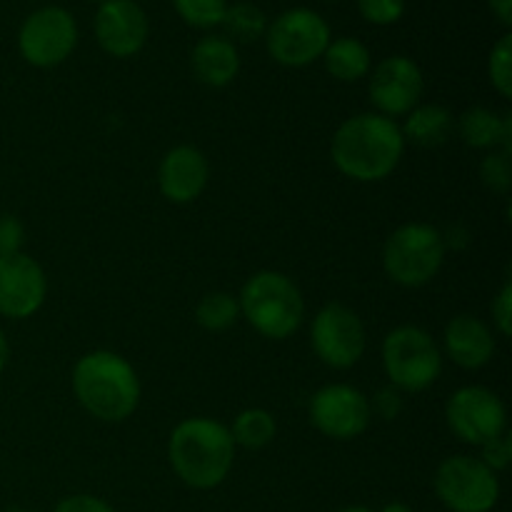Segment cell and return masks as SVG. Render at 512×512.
Wrapping results in <instances>:
<instances>
[{
  "label": "cell",
  "mask_w": 512,
  "mask_h": 512,
  "mask_svg": "<svg viewBox=\"0 0 512 512\" xmlns=\"http://www.w3.org/2000/svg\"><path fill=\"white\" fill-rule=\"evenodd\" d=\"M405 153V138L393 118L358 113L343 120L330 143L333 165L355 183H380L390 178Z\"/></svg>",
  "instance_id": "obj_1"
},
{
  "label": "cell",
  "mask_w": 512,
  "mask_h": 512,
  "mask_svg": "<svg viewBox=\"0 0 512 512\" xmlns=\"http://www.w3.org/2000/svg\"><path fill=\"white\" fill-rule=\"evenodd\" d=\"M73 393L80 408L103 423H123L138 410L140 378L113 350L85 353L73 368Z\"/></svg>",
  "instance_id": "obj_2"
},
{
  "label": "cell",
  "mask_w": 512,
  "mask_h": 512,
  "mask_svg": "<svg viewBox=\"0 0 512 512\" xmlns=\"http://www.w3.org/2000/svg\"><path fill=\"white\" fill-rule=\"evenodd\" d=\"M168 460L175 475L193 490H213L225 483L235 463L230 428L213 418H188L168 440Z\"/></svg>",
  "instance_id": "obj_3"
},
{
  "label": "cell",
  "mask_w": 512,
  "mask_h": 512,
  "mask_svg": "<svg viewBox=\"0 0 512 512\" xmlns=\"http://www.w3.org/2000/svg\"><path fill=\"white\" fill-rule=\"evenodd\" d=\"M240 315L268 340H288L303 325L305 300L293 278L278 270H260L245 280L238 295Z\"/></svg>",
  "instance_id": "obj_4"
},
{
  "label": "cell",
  "mask_w": 512,
  "mask_h": 512,
  "mask_svg": "<svg viewBox=\"0 0 512 512\" xmlns=\"http://www.w3.org/2000/svg\"><path fill=\"white\" fill-rule=\"evenodd\" d=\"M445 240L430 223H405L383 245V270L395 285L423 288L445 263Z\"/></svg>",
  "instance_id": "obj_5"
},
{
  "label": "cell",
  "mask_w": 512,
  "mask_h": 512,
  "mask_svg": "<svg viewBox=\"0 0 512 512\" xmlns=\"http://www.w3.org/2000/svg\"><path fill=\"white\" fill-rule=\"evenodd\" d=\"M383 370L400 393H423L443 373V353L420 325H398L383 340Z\"/></svg>",
  "instance_id": "obj_6"
},
{
  "label": "cell",
  "mask_w": 512,
  "mask_h": 512,
  "mask_svg": "<svg viewBox=\"0 0 512 512\" xmlns=\"http://www.w3.org/2000/svg\"><path fill=\"white\" fill-rule=\"evenodd\" d=\"M433 490L450 512H490L500 500L498 473L473 455H450L433 475Z\"/></svg>",
  "instance_id": "obj_7"
},
{
  "label": "cell",
  "mask_w": 512,
  "mask_h": 512,
  "mask_svg": "<svg viewBox=\"0 0 512 512\" xmlns=\"http://www.w3.org/2000/svg\"><path fill=\"white\" fill-rule=\"evenodd\" d=\"M328 20L310 8H290L265 30V48L275 63L285 68H305L323 58L330 45Z\"/></svg>",
  "instance_id": "obj_8"
},
{
  "label": "cell",
  "mask_w": 512,
  "mask_h": 512,
  "mask_svg": "<svg viewBox=\"0 0 512 512\" xmlns=\"http://www.w3.org/2000/svg\"><path fill=\"white\" fill-rule=\"evenodd\" d=\"M78 45V23L60 5H43L23 20L18 30V50L33 68H55L73 55Z\"/></svg>",
  "instance_id": "obj_9"
},
{
  "label": "cell",
  "mask_w": 512,
  "mask_h": 512,
  "mask_svg": "<svg viewBox=\"0 0 512 512\" xmlns=\"http://www.w3.org/2000/svg\"><path fill=\"white\" fill-rule=\"evenodd\" d=\"M445 423L455 438L480 448L508 433V410L500 395L485 385H465L445 403Z\"/></svg>",
  "instance_id": "obj_10"
},
{
  "label": "cell",
  "mask_w": 512,
  "mask_h": 512,
  "mask_svg": "<svg viewBox=\"0 0 512 512\" xmlns=\"http://www.w3.org/2000/svg\"><path fill=\"white\" fill-rule=\"evenodd\" d=\"M310 345L323 365L348 370L365 355V325L353 308L328 303L318 310L310 325Z\"/></svg>",
  "instance_id": "obj_11"
},
{
  "label": "cell",
  "mask_w": 512,
  "mask_h": 512,
  "mask_svg": "<svg viewBox=\"0 0 512 512\" xmlns=\"http://www.w3.org/2000/svg\"><path fill=\"white\" fill-rule=\"evenodd\" d=\"M308 415L318 433L330 440H340V443L360 438L373 420L370 400L348 383H333L320 388L310 398Z\"/></svg>",
  "instance_id": "obj_12"
},
{
  "label": "cell",
  "mask_w": 512,
  "mask_h": 512,
  "mask_svg": "<svg viewBox=\"0 0 512 512\" xmlns=\"http://www.w3.org/2000/svg\"><path fill=\"white\" fill-rule=\"evenodd\" d=\"M423 70L408 55H388L370 70L368 95L375 113L385 118H405L423 98Z\"/></svg>",
  "instance_id": "obj_13"
},
{
  "label": "cell",
  "mask_w": 512,
  "mask_h": 512,
  "mask_svg": "<svg viewBox=\"0 0 512 512\" xmlns=\"http://www.w3.org/2000/svg\"><path fill=\"white\" fill-rule=\"evenodd\" d=\"M48 278L35 258L25 253L0 255V315L8 320L33 318L45 303Z\"/></svg>",
  "instance_id": "obj_14"
},
{
  "label": "cell",
  "mask_w": 512,
  "mask_h": 512,
  "mask_svg": "<svg viewBox=\"0 0 512 512\" xmlns=\"http://www.w3.org/2000/svg\"><path fill=\"white\" fill-rule=\"evenodd\" d=\"M95 40L113 58L125 60L145 48L150 35L148 15L135 0H103L93 20Z\"/></svg>",
  "instance_id": "obj_15"
},
{
  "label": "cell",
  "mask_w": 512,
  "mask_h": 512,
  "mask_svg": "<svg viewBox=\"0 0 512 512\" xmlns=\"http://www.w3.org/2000/svg\"><path fill=\"white\" fill-rule=\"evenodd\" d=\"M210 180V163L195 145H175L163 155L158 168V188L165 200L188 205L203 195Z\"/></svg>",
  "instance_id": "obj_16"
},
{
  "label": "cell",
  "mask_w": 512,
  "mask_h": 512,
  "mask_svg": "<svg viewBox=\"0 0 512 512\" xmlns=\"http://www.w3.org/2000/svg\"><path fill=\"white\" fill-rule=\"evenodd\" d=\"M443 345L448 358L463 370H480L493 360L495 333L485 320L475 315H455L445 325Z\"/></svg>",
  "instance_id": "obj_17"
},
{
  "label": "cell",
  "mask_w": 512,
  "mask_h": 512,
  "mask_svg": "<svg viewBox=\"0 0 512 512\" xmlns=\"http://www.w3.org/2000/svg\"><path fill=\"white\" fill-rule=\"evenodd\" d=\"M193 75L208 88H225L240 73V53L225 35H205L190 50Z\"/></svg>",
  "instance_id": "obj_18"
},
{
  "label": "cell",
  "mask_w": 512,
  "mask_h": 512,
  "mask_svg": "<svg viewBox=\"0 0 512 512\" xmlns=\"http://www.w3.org/2000/svg\"><path fill=\"white\" fill-rule=\"evenodd\" d=\"M458 133L468 148L512 153V115H498L485 105L468 108L458 118Z\"/></svg>",
  "instance_id": "obj_19"
},
{
  "label": "cell",
  "mask_w": 512,
  "mask_h": 512,
  "mask_svg": "<svg viewBox=\"0 0 512 512\" xmlns=\"http://www.w3.org/2000/svg\"><path fill=\"white\" fill-rule=\"evenodd\" d=\"M455 118L448 108L435 103H420L405 115V123L400 125L405 143H415L420 148H438L453 135Z\"/></svg>",
  "instance_id": "obj_20"
},
{
  "label": "cell",
  "mask_w": 512,
  "mask_h": 512,
  "mask_svg": "<svg viewBox=\"0 0 512 512\" xmlns=\"http://www.w3.org/2000/svg\"><path fill=\"white\" fill-rule=\"evenodd\" d=\"M323 63L325 70L340 83H358V80L368 78L373 70V55L363 40L343 35V38L330 40L323 53Z\"/></svg>",
  "instance_id": "obj_21"
},
{
  "label": "cell",
  "mask_w": 512,
  "mask_h": 512,
  "mask_svg": "<svg viewBox=\"0 0 512 512\" xmlns=\"http://www.w3.org/2000/svg\"><path fill=\"white\" fill-rule=\"evenodd\" d=\"M275 433H278V423H275L273 413H268L265 408L243 410L233 420V428H230L233 443L245 450L265 448V445L273 443Z\"/></svg>",
  "instance_id": "obj_22"
},
{
  "label": "cell",
  "mask_w": 512,
  "mask_h": 512,
  "mask_svg": "<svg viewBox=\"0 0 512 512\" xmlns=\"http://www.w3.org/2000/svg\"><path fill=\"white\" fill-rule=\"evenodd\" d=\"M240 318L238 298L223 290H215L200 298L198 308H195V320L200 328L210 330V333H225L233 328Z\"/></svg>",
  "instance_id": "obj_23"
},
{
  "label": "cell",
  "mask_w": 512,
  "mask_h": 512,
  "mask_svg": "<svg viewBox=\"0 0 512 512\" xmlns=\"http://www.w3.org/2000/svg\"><path fill=\"white\" fill-rule=\"evenodd\" d=\"M225 38L228 40H240V43H250V40L265 38V30H268V18H265L263 10L253 3H233L228 5L223 15Z\"/></svg>",
  "instance_id": "obj_24"
},
{
  "label": "cell",
  "mask_w": 512,
  "mask_h": 512,
  "mask_svg": "<svg viewBox=\"0 0 512 512\" xmlns=\"http://www.w3.org/2000/svg\"><path fill=\"white\" fill-rule=\"evenodd\" d=\"M488 78L490 85L498 90L500 98H512V35L505 33L493 45L488 55Z\"/></svg>",
  "instance_id": "obj_25"
},
{
  "label": "cell",
  "mask_w": 512,
  "mask_h": 512,
  "mask_svg": "<svg viewBox=\"0 0 512 512\" xmlns=\"http://www.w3.org/2000/svg\"><path fill=\"white\" fill-rule=\"evenodd\" d=\"M228 0H173V8L188 25L200 30L215 28L223 23V15L228 10Z\"/></svg>",
  "instance_id": "obj_26"
},
{
  "label": "cell",
  "mask_w": 512,
  "mask_h": 512,
  "mask_svg": "<svg viewBox=\"0 0 512 512\" xmlns=\"http://www.w3.org/2000/svg\"><path fill=\"white\" fill-rule=\"evenodd\" d=\"M512 153L505 150H488V155L480 163V178L493 193L505 195L512 185Z\"/></svg>",
  "instance_id": "obj_27"
},
{
  "label": "cell",
  "mask_w": 512,
  "mask_h": 512,
  "mask_svg": "<svg viewBox=\"0 0 512 512\" xmlns=\"http://www.w3.org/2000/svg\"><path fill=\"white\" fill-rule=\"evenodd\" d=\"M358 10L370 25H395L405 13V0H358Z\"/></svg>",
  "instance_id": "obj_28"
},
{
  "label": "cell",
  "mask_w": 512,
  "mask_h": 512,
  "mask_svg": "<svg viewBox=\"0 0 512 512\" xmlns=\"http://www.w3.org/2000/svg\"><path fill=\"white\" fill-rule=\"evenodd\" d=\"M480 460L488 465L493 473H503L512 463V438L510 433H503L500 438L490 440V443L480 445Z\"/></svg>",
  "instance_id": "obj_29"
},
{
  "label": "cell",
  "mask_w": 512,
  "mask_h": 512,
  "mask_svg": "<svg viewBox=\"0 0 512 512\" xmlns=\"http://www.w3.org/2000/svg\"><path fill=\"white\" fill-rule=\"evenodd\" d=\"M25 228L13 213H0V255L23 253Z\"/></svg>",
  "instance_id": "obj_30"
},
{
  "label": "cell",
  "mask_w": 512,
  "mask_h": 512,
  "mask_svg": "<svg viewBox=\"0 0 512 512\" xmlns=\"http://www.w3.org/2000/svg\"><path fill=\"white\" fill-rule=\"evenodd\" d=\"M490 313H493V325L503 338H510L512 335V283L505 280L500 293L493 298V305H490Z\"/></svg>",
  "instance_id": "obj_31"
},
{
  "label": "cell",
  "mask_w": 512,
  "mask_h": 512,
  "mask_svg": "<svg viewBox=\"0 0 512 512\" xmlns=\"http://www.w3.org/2000/svg\"><path fill=\"white\" fill-rule=\"evenodd\" d=\"M370 410L378 413L383 420H395L403 413V393H400L398 388H393V385L380 388L378 393H375L373 403H370Z\"/></svg>",
  "instance_id": "obj_32"
},
{
  "label": "cell",
  "mask_w": 512,
  "mask_h": 512,
  "mask_svg": "<svg viewBox=\"0 0 512 512\" xmlns=\"http://www.w3.org/2000/svg\"><path fill=\"white\" fill-rule=\"evenodd\" d=\"M53 512H115V510L110 508L103 498L80 493V495H68V498L60 500Z\"/></svg>",
  "instance_id": "obj_33"
},
{
  "label": "cell",
  "mask_w": 512,
  "mask_h": 512,
  "mask_svg": "<svg viewBox=\"0 0 512 512\" xmlns=\"http://www.w3.org/2000/svg\"><path fill=\"white\" fill-rule=\"evenodd\" d=\"M488 5H490V13H493L495 18L505 25V28H510L512 25V0H488Z\"/></svg>",
  "instance_id": "obj_34"
},
{
  "label": "cell",
  "mask_w": 512,
  "mask_h": 512,
  "mask_svg": "<svg viewBox=\"0 0 512 512\" xmlns=\"http://www.w3.org/2000/svg\"><path fill=\"white\" fill-rule=\"evenodd\" d=\"M8 360H10V343L8 338H5L3 328H0V373L8 368Z\"/></svg>",
  "instance_id": "obj_35"
},
{
  "label": "cell",
  "mask_w": 512,
  "mask_h": 512,
  "mask_svg": "<svg viewBox=\"0 0 512 512\" xmlns=\"http://www.w3.org/2000/svg\"><path fill=\"white\" fill-rule=\"evenodd\" d=\"M380 512H413V508L405 503H400V500H395V503H388Z\"/></svg>",
  "instance_id": "obj_36"
},
{
  "label": "cell",
  "mask_w": 512,
  "mask_h": 512,
  "mask_svg": "<svg viewBox=\"0 0 512 512\" xmlns=\"http://www.w3.org/2000/svg\"><path fill=\"white\" fill-rule=\"evenodd\" d=\"M340 512H375V510L363 508V505H350V508H343Z\"/></svg>",
  "instance_id": "obj_37"
},
{
  "label": "cell",
  "mask_w": 512,
  "mask_h": 512,
  "mask_svg": "<svg viewBox=\"0 0 512 512\" xmlns=\"http://www.w3.org/2000/svg\"><path fill=\"white\" fill-rule=\"evenodd\" d=\"M5 512H28V510H20V508H13V510H5Z\"/></svg>",
  "instance_id": "obj_38"
},
{
  "label": "cell",
  "mask_w": 512,
  "mask_h": 512,
  "mask_svg": "<svg viewBox=\"0 0 512 512\" xmlns=\"http://www.w3.org/2000/svg\"><path fill=\"white\" fill-rule=\"evenodd\" d=\"M90 3H103V0H90Z\"/></svg>",
  "instance_id": "obj_39"
}]
</instances>
